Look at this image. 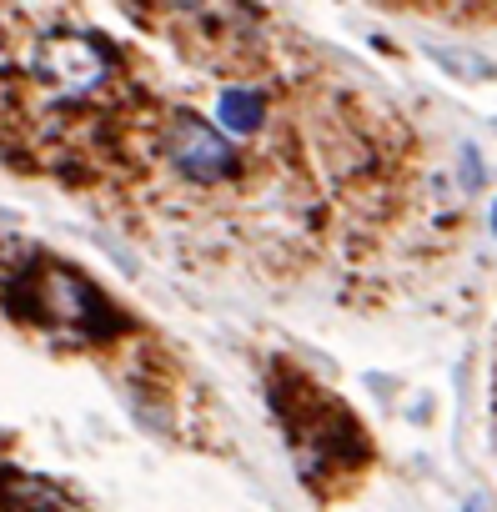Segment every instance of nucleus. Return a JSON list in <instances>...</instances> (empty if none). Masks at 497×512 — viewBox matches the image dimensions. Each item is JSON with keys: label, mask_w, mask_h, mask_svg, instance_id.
<instances>
[{"label": "nucleus", "mask_w": 497, "mask_h": 512, "mask_svg": "<svg viewBox=\"0 0 497 512\" xmlns=\"http://www.w3.org/2000/svg\"><path fill=\"white\" fill-rule=\"evenodd\" d=\"M31 76L56 96V101H81L106 86L111 76V46L86 36V31H51L31 51Z\"/></svg>", "instance_id": "obj_1"}, {"label": "nucleus", "mask_w": 497, "mask_h": 512, "mask_svg": "<svg viewBox=\"0 0 497 512\" xmlns=\"http://www.w3.org/2000/svg\"><path fill=\"white\" fill-rule=\"evenodd\" d=\"M166 156H171V166H176L186 181H196V186H216V181H226V176L236 171L231 141H226L211 121H201V116H191V111H181V116L166 126Z\"/></svg>", "instance_id": "obj_2"}, {"label": "nucleus", "mask_w": 497, "mask_h": 512, "mask_svg": "<svg viewBox=\"0 0 497 512\" xmlns=\"http://www.w3.org/2000/svg\"><path fill=\"white\" fill-rule=\"evenodd\" d=\"M36 307H41V317H51V322H61V327H76V332L111 327V312H106L101 292H96L86 277L66 272V267H46V272L36 277Z\"/></svg>", "instance_id": "obj_3"}, {"label": "nucleus", "mask_w": 497, "mask_h": 512, "mask_svg": "<svg viewBox=\"0 0 497 512\" xmlns=\"http://www.w3.org/2000/svg\"><path fill=\"white\" fill-rule=\"evenodd\" d=\"M0 507L6 512H81L61 487H51L41 477H11L6 492H0Z\"/></svg>", "instance_id": "obj_4"}, {"label": "nucleus", "mask_w": 497, "mask_h": 512, "mask_svg": "<svg viewBox=\"0 0 497 512\" xmlns=\"http://www.w3.org/2000/svg\"><path fill=\"white\" fill-rule=\"evenodd\" d=\"M216 121H221V131H231V136H257L262 121H267V101H262V91H246V86L221 91V101H216Z\"/></svg>", "instance_id": "obj_5"}, {"label": "nucleus", "mask_w": 497, "mask_h": 512, "mask_svg": "<svg viewBox=\"0 0 497 512\" xmlns=\"http://www.w3.org/2000/svg\"><path fill=\"white\" fill-rule=\"evenodd\" d=\"M492 231H497V206H492Z\"/></svg>", "instance_id": "obj_6"}, {"label": "nucleus", "mask_w": 497, "mask_h": 512, "mask_svg": "<svg viewBox=\"0 0 497 512\" xmlns=\"http://www.w3.org/2000/svg\"><path fill=\"white\" fill-rule=\"evenodd\" d=\"M0 66H6V46H0Z\"/></svg>", "instance_id": "obj_7"}]
</instances>
